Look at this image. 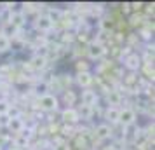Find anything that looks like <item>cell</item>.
Wrapping results in <instances>:
<instances>
[{
  "mask_svg": "<svg viewBox=\"0 0 155 150\" xmlns=\"http://www.w3.org/2000/svg\"><path fill=\"white\" fill-rule=\"evenodd\" d=\"M38 103H40V108H42V110H47V112L56 110L58 105H59V101H58V98L54 94H45V96H42V98L38 100Z\"/></svg>",
  "mask_w": 155,
  "mask_h": 150,
  "instance_id": "1",
  "label": "cell"
},
{
  "mask_svg": "<svg viewBox=\"0 0 155 150\" xmlns=\"http://www.w3.org/2000/svg\"><path fill=\"white\" fill-rule=\"evenodd\" d=\"M134 121H136V112H134L133 108H122L119 112V122L124 124V128L134 124Z\"/></svg>",
  "mask_w": 155,
  "mask_h": 150,
  "instance_id": "2",
  "label": "cell"
},
{
  "mask_svg": "<svg viewBox=\"0 0 155 150\" xmlns=\"http://www.w3.org/2000/svg\"><path fill=\"white\" fill-rule=\"evenodd\" d=\"M105 45L101 42H91L89 44V47H87V54H89V58H92V59H99V58L105 56Z\"/></svg>",
  "mask_w": 155,
  "mask_h": 150,
  "instance_id": "3",
  "label": "cell"
},
{
  "mask_svg": "<svg viewBox=\"0 0 155 150\" xmlns=\"http://www.w3.org/2000/svg\"><path fill=\"white\" fill-rule=\"evenodd\" d=\"M80 100H82V105L92 107L98 101V94H96V91H92V89H84L82 94H80Z\"/></svg>",
  "mask_w": 155,
  "mask_h": 150,
  "instance_id": "4",
  "label": "cell"
},
{
  "mask_svg": "<svg viewBox=\"0 0 155 150\" xmlns=\"http://www.w3.org/2000/svg\"><path fill=\"white\" fill-rule=\"evenodd\" d=\"M124 65H126V68H129V70H138L141 66V58L136 54V52H133V54H129V56L124 59Z\"/></svg>",
  "mask_w": 155,
  "mask_h": 150,
  "instance_id": "5",
  "label": "cell"
},
{
  "mask_svg": "<svg viewBox=\"0 0 155 150\" xmlns=\"http://www.w3.org/2000/svg\"><path fill=\"white\" fill-rule=\"evenodd\" d=\"M35 26H37L38 30H42V32H49V30H52L54 23L51 21V19H49L45 14H42V16H38V18H37Z\"/></svg>",
  "mask_w": 155,
  "mask_h": 150,
  "instance_id": "6",
  "label": "cell"
},
{
  "mask_svg": "<svg viewBox=\"0 0 155 150\" xmlns=\"http://www.w3.org/2000/svg\"><path fill=\"white\" fill-rule=\"evenodd\" d=\"M25 21H26V18H25L23 12H11V16H9V19H7V23H11L16 30L21 28L23 25H25Z\"/></svg>",
  "mask_w": 155,
  "mask_h": 150,
  "instance_id": "7",
  "label": "cell"
},
{
  "mask_svg": "<svg viewBox=\"0 0 155 150\" xmlns=\"http://www.w3.org/2000/svg\"><path fill=\"white\" fill-rule=\"evenodd\" d=\"M77 82L84 87V89H89V86H91V82H92L91 73H89V72H78L77 73Z\"/></svg>",
  "mask_w": 155,
  "mask_h": 150,
  "instance_id": "8",
  "label": "cell"
},
{
  "mask_svg": "<svg viewBox=\"0 0 155 150\" xmlns=\"http://www.w3.org/2000/svg\"><path fill=\"white\" fill-rule=\"evenodd\" d=\"M7 128L12 131V133H16V135H19L23 131V128H25V122H23L21 117H18V119H11L7 124Z\"/></svg>",
  "mask_w": 155,
  "mask_h": 150,
  "instance_id": "9",
  "label": "cell"
},
{
  "mask_svg": "<svg viewBox=\"0 0 155 150\" xmlns=\"http://www.w3.org/2000/svg\"><path fill=\"white\" fill-rule=\"evenodd\" d=\"M47 91H49V84H47L45 80H40V82H37L35 86H33V93H35L38 98H42V96H45V94H49Z\"/></svg>",
  "mask_w": 155,
  "mask_h": 150,
  "instance_id": "10",
  "label": "cell"
},
{
  "mask_svg": "<svg viewBox=\"0 0 155 150\" xmlns=\"http://www.w3.org/2000/svg\"><path fill=\"white\" fill-rule=\"evenodd\" d=\"M94 133H96V136L98 138H108V136H112V128L108 126V124H99V126H96V129H94Z\"/></svg>",
  "mask_w": 155,
  "mask_h": 150,
  "instance_id": "11",
  "label": "cell"
},
{
  "mask_svg": "<svg viewBox=\"0 0 155 150\" xmlns=\"http://www.w3.org/2000/svg\"><path fill=\"white\" fill-rule=\"evenodd\" d=\"M63 121L64 122H70V124H73V122H77L78 121V114H77V110L75 108H66L63 112Z\"/></svg>",
  "mask_w": 155,
  "mask_h": 150,
  "instance_id": "12",
  "label": "cell"
},
{
  "mask_svg": "<svg viewBox=\"0 0 155 150\" xmlns=\"http://www.w3.org/2000/svg\"><path fill=\"white\" fill-rule=\"evenodd\" d=\"M106 100H108V103H110L112 107L117 108V105H120V101H122V96H120L119 91H108V94H106Z\"/></svg>",
  "mask_w": 155,
  "mask_h": 150,
  "instance_id": "13",
  "label": "cell"
},
{
  "mask_svg": "<svg viewBox=\"0 0 155 150\" xmlns=\"http://www.w3.org/2000/svg\"><path fill=\"white\" fill-rule=\"evenodd\" d=\"M119 112H120L119 107H117V108L110 107L105 112V119H106V121H110V122H119Z\"/></svg>",
  "mask_w": 155,
  "mask_h": 150,
  "instance_id": "14",
  "label": "cell"
},
{
  "mask_svg": "<svg viewBox=\"0 0 155 150\" xmlns=\"http://www.w3.org/2000/svg\"><path fill=\"white\" fill-rule=\"evenodd\" d=\"M45 63H47V59L45 58H40V56H33V59H31V66L35 70H42L44 66H45Z\"/></svg>",
  "mask_w": 155,
  "mask_h": 150,
  "instance_id": "15",
  "label": "cell"
},
{
  "mask_svg": "<svg viewBox=\"0 0 155 150\" xmlns=\"http://www.w3.org/2000/svg\"><path fill=\"white\" fill-rule=\"evenodd\" d=\"M11 49V38L0 33V52H7Z\"/></svg>",
  "mask_w": 155,
  "mask_h": 150,
  "instance_id": "16",
  "label": "cell"
},
{
  "mask_svg": "<svg viewBox=\"0 0 155 150\" xmlns=\"http://www.w3.org/2000/svg\"><path fill=\"white\" fill-rule=\"evenodd\" d=\"M47 18H49L51 21L52 23H56V21H59V19H61V16H63V12H61V11H59V9H51L49 12H47Z\"/></svg>",
  "mask_w": 155,
  "mask_h": 150,
  "instance_id": "17",
  "label": "cell"
},
{
  "mask_svg": "<svg viewBox=\"0 0 155 150\" xmlns=\"http://www.w3.org/2000/svg\"><path fill=\"white\" fill-rule=\"evenodd\" d=\"M77 114H78V119L82 117V119H89L92 114V107H85V105H82L80 107V110H77Z\"/></svg>",
  "mask_w": 155,
  "mask_h": 150,
  "instance_id": "18",
  "label": "cell"
},
{
  "mask_svg": "<svg viewBox=\"0 0 155 150\" xmlns=\"http://www.w3.org/2000/svg\"><path fill=\"white\" fill-rule=\"evenodd\" d=\"M26 145H28V140H25L23 136L18 135L14 138V147H16V148H21L23 150V147H26Z\"/></svg>",
  "mask_w": 155,
  "mask_h": 150,
  "instance_id": "19",
  "label": "cell"
},
{
  "mask_svg": "<svg viewBox=\"0 0 155 150\" xmlns=\"http://www.w3.org/2000/svg\"><path fill=\"white\" fill-rule=\"evenodd\" d=\"M9 107H11V105H9L5 100H0V115H2V114H7Z\"/></svg>",
  "mask_w": 155,
  "mask_h": 150,
  "instance_id": "20",
  "label": "cell"
},
{
  "mask_svg": "<svg viewBox=\"0 0 155 150\" xmlns=\"http://www.w3.org/2000/svg\"><path fill=\"white\" fill-rule=\"evenodd\" d=\"M9 121H11V119L7 117V114H2L0 115V128H7Z\"/></svg>",
  "mask_w": 155,
  "mask_h": 150,
  "instance_id": "21",
  "label": "cell"
},
{
  "mask_svg": "<svg viewBox=\"0 0 155 150\" xmlns=\"http://www.w3.org/2000/svg\"><path fill=\"white\" fill-rule=\"evenodd\" d=\"M64 101H66L68 105H73V101H75V94L73 93H64Z\"/></svg>",
  "mask_w": 155,
  "mask_h": 150,
  "instance_id": "22",
  "label": "cell"
},
{
  "mask_svg": "<svg viewBox=\"0 0 155 150\" xmlns=\"http://www.w3.org/2000/svg\"><path fill=\"white\" fill-rule=\"evenodd\" d=\"M101 26H103L105 30L113 28V19H103V21H101Z\"/></svg>",
  "mask_w": 155,
  "mask_h": 150,
  "instance_id": "23",
  "label": "cell"
},
{
  "mask_svg": "<svg viewBox=\"0 0 155 150\" xmlns=\"http://www.w3.org/2000/svg\"><path fill=\"white\" fill-rule=\"evenodd\" d=\"M103 150H119V148H117V147H105Z\"/></svg>",
  "mask_w": 155,
  "mask_h": 150,
  "instance_id": "24",
  "label": "cell"
},
{
  "mask_svg": "<svg viewBox=\"0 0 155 150\" xmlns=\"http://www.w3.org/2000/svg\"><path fill=\"white\" fill-rule=\"evenodd\" d=\"M11 150H21V148H16V147H12V148H11Z\"/></svg>",
  "mask_w": 155,
  "mask_h": 150,
  "instance_id": "25",
  "label": "cell"
},
{
  "mask_svg": "<svg viewBox=\"0 0 155 150\" xmlns=\"http://www.w3.org/2000/svg\"><path fill=\"white\" fill-rule=\"evenodd\" d=\"M35 150H37V148H35Z\"/></svg>",
  "mask_w": 155,
  "mask_h": 150,
  "instance_id": "26",
  "label": "cell"
}]
</instances>
